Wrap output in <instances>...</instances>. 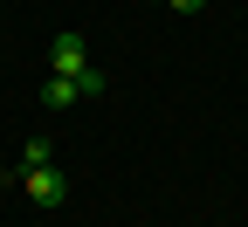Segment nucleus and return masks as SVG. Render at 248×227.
<instances>
[{
    "label": "nucleus",
    "mask_w": 248,
    "mask_h": 227,
    "mask_svg": "<svg viewBox=\"0 0 248 227\" xmlns=\"http://www.w3.org/2000/svg\"><path fill=\"white\" fill-rule=\"evenodd\" d=\"M172 7H179V14H200V7H207V0H172Z\"/></svg>",
    "instance_id": "obj_5"
},
{
    "label": "nucleus",
    "mask_w": 248,
    "mask_h": 227,
    "mask_svg": "<svg viewBox=\"0 0 248 227\" xmlns=\"http://www.w3.org/2000/svg\"><path fill=\"white\" fill-rule=\"evenodd\" d=\"M21 166H55V151H48V138H28V145H21Z\"/></svg>",
    "instance_id": "obj_4"
},
{
    "label": "nucleus",
    "mask_w": 248,
    "mask_h": 227,
    "mask_svg": "<svg viewBox=\"0 0 248 227\" xmlns=\"http://www.w3.org/2000/svg\"><path fill=\"white\" fill-rule=\"evenodd\" d=\"M21 193H28L35 207H62V200H69V172H55V166H28V172H21Z\"/></svg>",
    "instance_id": "obj_3"
},
{
    "label": "nucleus",
    "mask_w": 248,
    "mask_h": 227,
    "mask_svg": "<svg viewBox=\"0 0 248 227\" xmlns=\"http://www.w3.org/2000/svg\"><path fill=\"white\" fill-rule=\"evenodd\" d=\"M83 96H104V69H90V76H48L42 83V110H76Z\"/></svg>",
    "instance_id": "obj_1"
},
{
    "label": "nucleus",
    "mask_w": 248,
    "mask_h": 227,
    "mask_svg": "<svg viewBox=\"0 0 248 227\" xmlns=\"http://www.w3.org/2000/svg\"><path fill=\"white\" fill-rule=\"evenodd\" d=\"M48 69L55 76H90V42L76 35V28H62V35L48 42Z\"/></svg>",
    "instance_id": "obj_2"
},
{
    "label": "nucleus",
    "mask_w": 248,
    "mask_h": 227,
    "mask_svg": "<svg viewBox=\"0 0 248 227\" xmlns=\"http://www.w3.org/2000/svg\"><path fill=\"white\" fill-rule=\"evenodd\" d=\"M241 124H248V117H241Z\"/></svg>",
    "instance_id": "obj_6"
}]
</instances>
